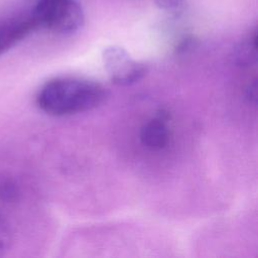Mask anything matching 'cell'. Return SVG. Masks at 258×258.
<instances>
[{
    "label": "cell",
    "mask_w": 258,
    "mask_h": 258,
    "mask_svg": "<svg viewBox=\"0 0 258 258\" xmlns=\"http://www.w3.org/2000/svg\"><path fill=\"white\" fill-rule=\"evenodd\" d=\"M11 243V231L8 223L0 215V256L7 251Z\"/></svg>",
    "instance_id": "obj_7"
},
{
    "label": "cell",
    "mask_w": 258,
    "mask_h": 258,
    "mask_svg": "<svg viewBox=\"0 0 258 258\" xmlns=\"http://www.w3.org/2000/svg\"><path fill=\"white\" fill-rule=\"evenodd\" d=\"M256 32L253 35L243 41L236 48L234 52L235 62L242 67H248L256 62Z\"/></svg>",
    "instance_id": "obj_6"
},
{
    "label": "cell",
    "mask_w": 258,
    "mask_h": 258,
    "mask_svg": "<svg viewBox=\"0 0 258 258\" xmlns=\"http://www.w3.org/2000/svg\"><path fill=\"white\" fill-rule=\"evenodd\" d=\"M169 115L166 111L160 110L157 115L147 121L140 130L142 144L151 149L164 148L169 141V129L167 126Z\"/></svg>",
    "instance_id": "obj_4"
},
{
    "label": "cell",
    "mask_w": 258,
    "mask_h": 258,
    "mask_svg": "<svg viewBox=\"0 0 258 258\" xmlns=\"http://www.w3.org/2000/svg\"><path fill=\"white\" fill-rule=\"evenodd\" d=\"M247 97L249 98L250 101H252L254 103L256 102V99H257V85H256V82H253L247 88Z\"/></svg>",
    "instance_id": "obj_9"
},
{
    "label": "cell",
    "mask_w": 258,
    "mask_h": 258,
    "mask_svg": "<svg viewBox=\"0 0 258 258\" xmlns=\"http://www.w3.org/2000/svg\"><path fill=\"white\" fill-rule=\"evenodd\" d=\"M30 17L35 27H42L59 34H72L85 22L82 6L74 0H39Z\"/></svg>",
    "instance_id": "obj_2"
},
{
    "label": "cell",
    "mask_w": 258,
    "mask_h": 258,
    "mask_svg": "<svg viewBox=\"0 0 258 258\" xmlns=\"http://www.w3.org/2000/svg\"><path fill=\"white\" fill-rule=\"evenodd\" d=\"M35 28L30 15L28 17L0 21V54L12 47Z\"/></svg>",
    "instance_id": "obj_5"
},
{
    "label": "cell",
    "mask_w": 258,
    "mask_h": 258,
    "mask_svg": "<svg viewBox=\"0 0 258 258\" xmlns=\"http://www.w3.org/2000/svg\"><path fill=\"white\" fill-rule=\"evenodd\" d=\"M103 62L110 80L118 86H128L140 81L147 69L133 59L129 53L120 46H109L103 51Z\"/></svg>",
    "instance_id": "obj_3"
},
{
    "label": "cell",
    "mask_w": 258,
    "mask_h": 258,
    "mask_svg": "<svg viewBox=\"0 0 258 258\" xmlns=\"http://www.w3.org/2000/svg\"><path fill=\"white\" fill-rule=\"evenodd\" d=\"M157 5L170 11H178L183 6V0H157Z\"/></svg>",
    "instance_id": "obj_8"
},
{
    "label": "cell",
    "mask_w": 258,
    "mask_h": 258,
    "mask_svg": "<svg viewBox=\"0 0 258 258\" xmlns=\"http://www.w3.org/2000/svg\"><path fill=\"white\" fill-rule=\"evenodd\" d=\"M106 97L107 91L99 83L59 78L42 87L37 97V104L47 114L63 116L95 109Z\"/></svg>",
    "instance_id": "obj_1"
}]
</instances>
